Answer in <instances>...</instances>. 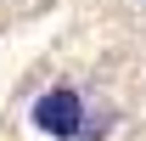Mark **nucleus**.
Segmentation results:
<instances>
[{"mask_svg":"<svg viewBox=\"0 0 146 141\" xmlns=\"http://www.w3.org/2000/svg\"><path fill=\"white\" fill-rule=\"evenodd\" d=\"M101 119L112 124V113H90V102H84L79 85H51L28 107V124L39 136H56V141H96L101 136Z\"/></svg>","mask_w":146,"mask_h":141,"instance_id":"nucleus-1","label":"nucleus"}]
</instances>
